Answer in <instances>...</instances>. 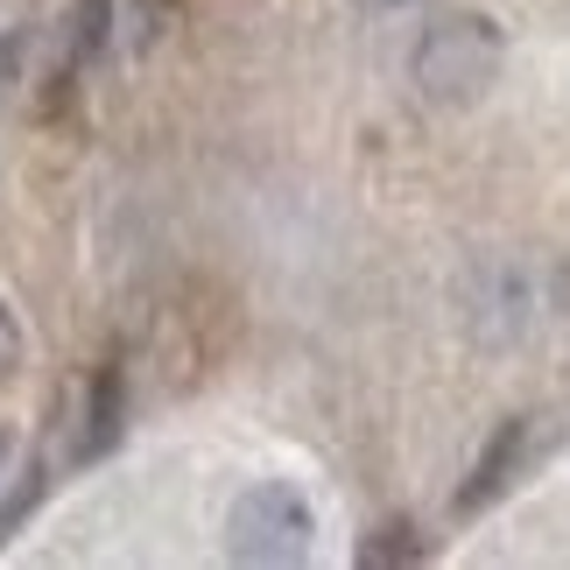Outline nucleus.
<instances>
[{
	"instance_id": "39448f33",
	"label": "nucleus",
	"mask_w": 570,
	"mask_h": 570,
	"mask_svg": "<svg viewBox=\"0 0 570 570\" xmlns=\"http://www.w3.org/2000/svg\"><path fill=\"white\" fill-rule=\"evenodd\" d=\"M99 42H106V0H78L71 36H63V57H71V63H92Z\"/></svg>"
},
{
	"instance_id": "f03ea898",
	"label": "nucleus",
	"mask_w": 570,
	"mask_h": 570,
	"mask_svg": "<svg viewBox=\"0 0 570 570\" xmlns=\"http://www.w3.org/2000/svg\"><path fill=\"white\" fill-rule=\"evenodd\" d=\"M226 535H233L239 563H303L317 521H311V500H303L289 479H261V487H247L233 500Z\"/></svg>"
},
{
	"instance_id": "6e6552de",
	"label": "nucleus",
	"mask_w": 570,
	"mask_h": 570,
	"mask_svg": "<svg viewBox=\"0 0 570 570\" xmlns=\"http://www.w3.org/2000/svg\"><path fill=\"white\" fill-rule=\"evenodd\" d=\"M557 296H563V311H570V268H563V282H557Z\"/></svg>"
},
{
	"instance_id": "1a4fd4ad",
	"label": "nucleus",
	"mask_w": 570,
	"mask_h": 570,
	"mask_svg": "<svg viewBox=\"0 0 570 570\" xmlns=\"http://www.w3.org/2000/svg\"><path fill=\"white\" fill-rule=\"evenodd\" d=\"M0 465H8V430H0Z\"/></svg>"
},
{
	"instance_id": "20e7f679",
	"label": "nucleus",
	"mask_w": 570,
	"mask_h": 570,
	"mask_svg": "<svg viewBox=\"0 0 570 570\" xmlns=\"http://www.w3.org/2000/svg\"><path fill=\"white\" fill-rule=\"evenodd\" d=\"M114 436H120V374H99L92 381V409H85V436L71 444V458H99Z\"/></svg>"
},
{
	"instance_id": "7ed1b4c3",
	"label": "nucleus",
	"mask_w": 570,
	"mask_h": 570,
	"mask_svg": "<svg viewBox=\"0 0 570 570\" xmlns=\"http://www.w3.org/2000/svg\"><path fill=\"white\" fill-rule=\"evenodd\" d=\"M521 451H529V423H508V430H500L493 436V444H487V458H479V465H472V479H465V493H458V508H487V500L500 493V487H508V472L521 465Z\"/></svg>"
},
{
	"instance_id": "423d86ee",
	"label": "nucleus",
	"mask_w": 570,
	"mask_h": 570,
	"mask_svg": "<svg viewBox=\"0 0 570 570\" xmlns=\"http://www.w3.org/2000/svg\"><path fill=\"white\" fill-rule=\"evenodd\" d=\"M415 557H423V550H415V535L402 529V521H394V529H381V535L360 550V563H415Z\"/></svg>"
},
{
	"instance_id": "f257e3e1",
	"label": "nucleus",
	"mask_w": 570,
	"mask_h": 570,
	"mask_svg": "<svg viewBox=\"0 0 570 570\" xmlns=\"http://www.w3.org/2000/svg\"><path fill=\"white\" fill-rule=\"evenodd\" d=\"M493 71H500V36H493V21H479V14H444L415 42V85H423L436 106L479 99L493 85Z\"/></svg>"
},
{
	"instance_id": "0eeeda50",
	"label": "nucleus",
	"mask_w": 570,
	"mask_h": 570,
	"mask_svg": "<svg viewBox=\"0 0 570 570\" xmlns=\"http://www.w3.org/2000/svg\"><path fill=\"white\" fill-rule=\"evenodd\" d=\"M14 366H21V324H14L8 303H0V381H8Z\"/></svg>"
}]
</instances>
